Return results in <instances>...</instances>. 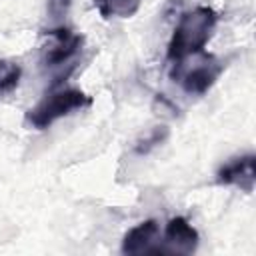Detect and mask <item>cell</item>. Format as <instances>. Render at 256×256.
<instances>
[{
	"label": "cell",
	"instance_id": "1",
	"mask_svg": "<svg viewBox=\"0 0 256 256\" xmlns=\"http://www.w3.org/2000/svg\"><path fill=\"white\" fill-rule=\"evenodd\" d=\"M218 24V14L210 6H196L182 12L172 38L166 48L168 62H180L188 56L204 52V46L210 42Z\"/></svg>",
	"mask_w": 256,
	"mask_h": 256
},
{
	"label": "cell",
	"instance_id": "9",
	"mask_svg": "<svg viewBox=\"0 0 256 256\" xmlns=\"http://www.w3.org/2000/svg\"><path fill=\"white\" fill-rule=\"evenodd\" d=\"M22 68L12 60H0V98L14 92L20 84Z\"/></svg>",
	"mask_w": 256,
	"mask_h": 256
},
{
	"label": "cell",
	"instance_id": "5",
	"mask_svg": "<svg viewBox=\"0 0 256 256\" xmlns=\"http://www.w3.org/2000/svg\"><path fill=\"white\" fill-rule=\"evenodd\" d=\"M156 254H192L198 248L200 236L198 230L184 218L174 216L164 228V238H160Z\"/></svg>",
	"mask_w": 256,
	"mask_h": 256
},
{
	"label": "cell",
	"instance_id": "3",
	"mask_svg": "<svg viewBox=\"0 0 256 256\" xmlns=\"http://www.w3.org/2000/svg\"><path fill=\"white\" fill-rule=\"evenodd\" d=\"M192 58V64L188 60H180L172 64L170 78L180 84V88L190 96H202L206 94L218 80V76L224 70V62H220L212 54L198 52Z\"/></svg>",
	"mask_w": 256,
	"mask_h": 256
},
{
	"label": "cell",
	"instance_id": "6",
	"mask_svg": "<svg viewBox=\"0 0 256 256\" xmlns=\"http://www.w3.org/2000/svg\"><path fill=\"white\" fill-rule=\"evenodd\" d=\"M256 156L254 154H242L234 156L228 162H224L216 172V182L222 186H236L242 192H252L256 182V170H254Z\"/></svg>",
	"mask_w": 256,
	"mask_h": 256
},
{
	"label": "cell",
	"instance_id": "10",
	"mask_svg": "<svg viewBox=\"0 0 256 256\" xmlns=\"http://www.w3.org/2000/svg\"><path fill=\"white\" fill-rule=\"evenodd\" d=\"M72 0H46V14L52 22H62L70 12Z\"/></svg>",
	"mask_w": 256,
	"mask_h": 256
},
{
	"label": "cell",
	"instance_id": "2",
	"mask_svg": "<svg viewBox=\"0 0 256 256\" xmlns=\"http://www.w3.org/2000/svg\"><path fill=\"white\" fill-rule=\"evenodd\" d=\"M92 106V98L76 88H62L56 92H50L46 98H42L34 108H30L24 114V122L30 128L46 130L56 120L70 116L76 110H84Z\"/></svg>",
	"mask_w": 256,
	"mask_h": 256
},
{
	"label": "cell",
	"instance_id": "8",
	"mask_svg": "<svg viewBox=\"0 0 256 256\" xmlns=\"http://www.w3.org/2000/svg\"><path fill=\"white\" fill-rule=\"evenodd\" d=\"M142 0H96L102 18H132L140 10Z\"/></svg>",
	"mask_w": 256,
	"mask_h": 256
},
{
	"label": "cell",
	"instance_id": "4",
	"mask_svg": "<svg viewBox=\"0 0 256 256\" xmlns=\"http://www.w3.org/2000/svg\"><path fill=\"white\" fill-rule=\"evenodd\" d=\"M48 36V44L42 50V64L48 68H56L62 64H68L84 44V36L72 32L70 28L56 26L44 32Z\"/></svg>",
	"mask_w": 256,
	"mask_h": 256
},
{
	"label": "cell",
	"instance_id": "7",
	"mask_svg": "<svg viewBox=\"0 0 256 256\" xmlns=\"http://www.w3.org/2000/svg\"><path fill=\"white\" fill-rule=\"evenodd\" d=\"M160 242V226L156 220H144L138 226L130 228L122 238L124 254H156Z\"/></svg>",
	"mask_w": 256,
	"mask_h": 256
},
{
	"label": "cell",
	"instance_id": "11",
	"mask_svg": "<svg viewBox=\"0 0 256 256\" xmlns=\"http://www.w3.org/2000/svg\"><path fill=\"white\" fill-rule=\"evenodd\" d=\"M166 138H168V130H166L164 126H160V128H156L148 138H144L142 142H138L136 152H138V154H148L152 148H156L158 144H162Z\"/></svg>",
	"mask_w": 256,
	"mask_h": 256
}]
</instances>
